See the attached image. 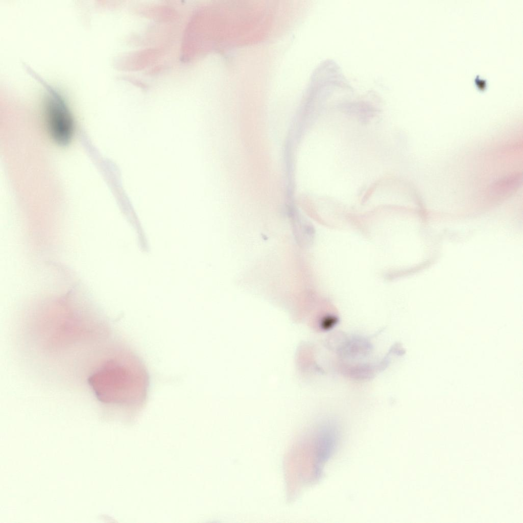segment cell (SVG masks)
<instances>
[{"label": "cell", "instance_id": "obj_1", "mask_svg": "<svg viewBox=\"0 0 523 523\" xmlns=\"http://www.w3.org/2000/svg\"><path fill=\"white\" fill-rule=\"evenodd\" d=\"M88 383L100 401L119 407L132 417L146 401L149 377L140 358L122 345L89 376Z\"/></svg>", "mask_w": 523, "mask_h": 523}, {"label": "cell", "instance_id": "obj_2", "mask_svg": "<svg viewBox=\"0 0 523 523\" xmlns=\"http://www.w3.org/2000/svg\"><path fill=\"white\" fill-rule=\"evenodd\" d=\"M27 69L45 89L44 116L50 136L57 144L67 145L72 140L75 130L72 114L61 93L46 82L29 67Z\"/></svg>", "mask_w": 523, "mask_h": 523}, {"label": "cell", "instance_id": "obj_3", "mask_svg": "<svg viewBox=\"0 0 523 523\" xmlns=\"http://www.w3.org/2000/svg\"><path fill=\"white\" fill-rule=\"evenodd\" d=\"M521 176L519 174L509 176L495 183L492 187L494 196H506L518 188Z\"/></svg>", "mask_w": 523, "mask_h": 523}]
</instances>
